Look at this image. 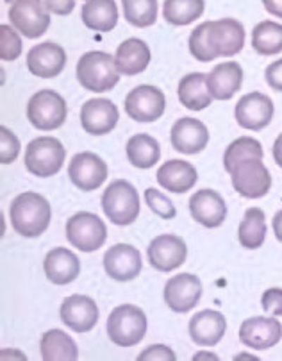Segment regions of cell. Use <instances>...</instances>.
Masks as SVG:
<instances>
[{"mask_svg": "<svg viewBox=\"0 0 282 361\" xmlns=\"http://www.w3.org/2000/svg\"><path fill=\"white\" fill-rule=\"evenodd\" d=\"M9 216L20 236L36 238L49 229L52 212L45 197L35 192H25L20 193L11 202Z\"/></svg>", "mask_w": 282, "mask_h": 361, "instance_id": "cell-1", "label": "cell"}, {"mask_svg": "<svg viewBox=\"0 0 282 361\" xmlns=\"http://www.w3.org/2000/svg\"><path fill=\"white\" fill-rule=\"evenodd\" d=\"M77 81L88 92L104 93L111 92L120 81V72L116 68L115 58L107 52H86L79 59L75 68Z\"/></svg>", "mask_w": 282, "mask_h": 361, "instance_id": "cell-2", "label": "cell"}, {"mask_svg": "<svg viewBox=\"0 0 282 361\" xmlns=\"http://www.w3.org/2000/svg\"><path fill=\"white\" fill-rule=\"evenodd\" d=\"M147 326L149 322L143 310L133 304H123L111 312L106 329L113 343L118 347H133L145 338Z\"/></svg>", "mask_w": 282, "mask_h": 361, "instance_id": "cell-3", "label": "cell"}, {"mask_svg": "<svg viewBox=\"0 0 282 361\" xmlns=\"http://www.w3.org/2000/svg\"><path fill=\"white\" fill-rule=\"evenodd\" d=\"M102 209L116 226H130L140 215V197L129 180H113L102 193Z\"/></svg>", "mask_w": 282, "mask_h": 361, "instance_id": "cell-4", "label": "cell"}, {"mask_svg": "<svg viewBox=\"0 0 282 361\" xmlns=\"http://www.w3.org/2000/svg\"><path fill=\"white\" fill-rule=\"evenodd\" d=\"M66 150L58 138L42 136L25 149V166L36 177H52L63 169Z\"/></svg>", "mask_w": 282, "mask_h": 361, "instance_id": "cell-5", "label": "cell"}, {"mask_svg": "<svg viewBox=\"0 0 282 361\" xmlns=\"http://www.w3.org/2000/svg\"><path fill=\"white\" fill-rule=\"evenodd\" d=\"M27 118L39 131H56L66 120V102L58 92L42 90L27 104Z\"/></svg>", "mask_w": 282, "mask_h": 361, "instance_id": "cell-6", "label": "cell"}, {"mask_svg": "<svg viewBox=\"0 0 282 361\" xmlns=\"http://www.w3.org/2000/svg\"><path fill=\"white\" fill-rule=\"evenodd\" d=\"M233 186L245 199H261L271 188V176L261 158H250L238 163L231 170Z\"/></svg>", "mask_w": 282, "mask_h": 361, "instance_id": "cell-7", "label": "cell"}, {"mask_svg": "<svg viewBox=\"0 0 282 361\" xmlns=\"http://www.w3.org/2000/svg\"><path fill=\"white\" fill-rule=\"evenodd\" d=\"M9 22L25 38H39L50 27L49 8L43 0H16L9 8Z\"/></svg>", "mask_w": 282, "mask_h": 361, "instance_id": "cell-8", "label": "cell"}, {"mask_svg": "<svg viewBox=\"0 0 282 361\" xmlns=\"http://www.w3.org/2000/svg\"><path fill=\"white\" fill-rule=\"evenodd\" d=\"M66 238L75 249L93 252L106 243V224L93 213L80 212L66 222Z\"/></svg>", "mask_w": 282, "mask_h": 361, "instance_id": "cell-9", "label": "cell"}, {"mask_svg": "<svg viewBox=\"0 0 282 361\" xmlns=\"http://www.w3.org/2000/svg\"><path fill=\"white\" fill-rule=\"evenodd\" d=\"M207 42L216 58H231L240 54L245 47V27L238 20L223 18L206 22Z\"/></svg>", "mask_w": 282, "mask_h": 361, "instance_id": "cell-10", "label": "cell"}, {"mask_svg": "<svg viewBox=\"0 0 282 361\" xmlns=\"http://www.w3.org/2000/svg\"><path fill=\"white\" fill-rule=\"evenodd\" d=\"M166 99L156 86H136L125 99V111L136 122H156L163 116Z\"/></svg>", "mask_w": 282, "mask_h": 361, "instance_id": "cell-11", "label": "cell"}, {"mask_svg": "<svg viewBox=\"0 0 282 361\" xmlns=\"http://www.w3.org/2000/svg\"><path fill=\"white\" fill-rule=\"evenodd\" d=\"M164 302L176 313L191 312L200 297H202V283L193 274H179L166 281L164 285Z\"/></svg>", "mask_w": 282, "mask_h": 361, "instance_id": "cell-12", "label": "cell"}, {"mask_svg": "<svg viewBox=\"0 0 282 361\" xmlns=\"http://www.w3.org/2000/svg\"><path fill=\"white\" fill-rule=\"evenodd\" d=\"M274 113V102H271L270 97L259 92H252L238 100L234 115H236L238 123L243 129L261 131V129L270 126Z\"/></svg>", "mask_w": 282, "mask_h": 361, "instance_id": "cell-13", "label": "cell"}, {"mask_svg": "<svg viewBox=\"0 0 282 361\" xmlns=\"http://www.w3.org/2000/svg\"><path fill=\"white\" fill-rule=\"evenodd\" d=\"M68 176L73 185L82 192L99 190L107 179V165L93 152H79L70 161Z\"/></svg>", "mask_w": 282, "mask_h": 361, "instance_id": "cell-14", "label": "cell"}, {"mask_svg": "<svg viewBox=\"0 0 282 361\" xmlns=\"http://www.w3.org/2000/svg\"><path fill=\"white\" fill-rule=\"evenodd\" d=\"M149 263L161 272H172L183 265L188 257V247L183 238L176 235H161L150 242L147 249Z\"/></svg>", "mask_w": 282, "mask_h": 361, "instance_id": "cell-15", "label": "cell"}, {"mask_svg": "<svg viewBox=\"0 0 282 361\" xmlns=\"http://www.w3.org/2000/svg\"><path fill=\"white\" fill-rule=\"evenodd\" d=\"M282 338V326L270 317H252L240 327V340L248 349L266 350L277 345Z\"/></svg>", "mask_w": 282, "mask_h": 361, "instance_id": "cell-16", "label": "cell"}, {"mask_svg": "<svg viewBox=\"0 0 282 361\" xmlns=\"http://www.w3.org/2000/svg\"><path fill=\"white\" fill-rule=\"evenodd\" d=\"M120 120L118 108L107 99H92L80 109V123L86 133L102 136L111 133Z\"/></svg>", "mask_w": 282, "mask_h": 361, "instance_id": "cell-17", "label": "cell"}, {"mask_svg": "<svg viewBox=\"0 0 282 361\" xmlns=\"http://www.w3.org/2000/svg\"><path fill=\"white\" fill-rule=\"evenodd\" d=\"M63 324L75 333H88L99 320V307L88 295H70L59 310Z\"/></svg>", "mask_w": 282, "mask_h": 361, "instance_id": "cell-18", "label": "cell"}, {"mask_svg": "<svg viewBox=\"0 0 282 361\" xmlns=\"http://www.w3.org/2000/svg\"><path fill=\"white\" fill-rule=\"evenodd\" d=\"M104 270L115 281H133L141 272V254L127 243H118L104 254Z\"/></svg>", "mask_w": 282, "mask_h": 361, "instance_id": "cell-19", "label": "cell"}, {"mask_svg": "<svg viewBox=\"0 0 282 361\" xmlns=\"http://www.w3.org/2000/svg\"><path fill=\"white\" fill-rule=\"evenodd\" d=\"M27 66L29 72L42 79L58 77L66 66V52L58 43H39L32 47L27 54Z\"/></svg>", "mask_w": 282, "mask_h": 361, "instance_id": "cell-20", "label": "cell"}, {"mask_svg": "<svg viewBox=\"0 0 282 361\" xmlns=\"http://www.w3.org/2000/svg\"><path fill=\"white\" fill-rule=\"evenodd\" d=\"M170 140H172L173 149L191 156V154H199L206 149L207 142H209V131L200 120L184 116L173 123Z\"/></svg>", "mask_w": 282, "mask_h": 361, "instance_id": "cell-21", "label": "cell"}, {"mask_svg": "<svg viewBox=\"0 0 282 361\" xmlns=\"http://www.w3.org/2000/svg\"><path fill=\"white\" fill-rule=\"evenodd\" d=\"M190 213L195 222L214 229V227L223 224L225 216H227V206H225V200L221 199L218 192H214V190H200V192L191 195Z\"/></svg>", "mask_w": 282, "mask_h": 361, "instance_id": "cell-22", "label": "cell"}, {"mask_svg": "<svg viewBox=\"0 0 282 361\" xmlns=\"http://www.w3.org/2000/svg\"><path fill=\"white\" fill-rule=\"evenodd\" d=\"M225 329H227V320L214 310H204L190 320L191 340L200 347L216 345L223 338Z\"/></svg>", "mask_w": 282, "mask_h": 361, "instance_id": "cell-23", "label": "cell"}, {"mask_svg": "<svg viewBox=\"0 0 282 361\" xmlns=\"http://www.w3.org/2000/svg\"><path fill=\"white\" fill-rule=\"evenodd\" d=\"M199 176L191 163L183 159H170L163 163L157 170V183L163 186L166 192L172 193H186L195 186Z\"/></svg>", "mask_w": 282, "mask_h": 361, "instance_id": "cell-24", "label": "cell"}, {"mask_svg": "<svg viewBox=\"0 0 282 361\" xmlns=\"http://www.w3.org/2000/svg\"><path fill=\"white\" fill-rule=\"evenodd\" d=\"M43 269H45L50 283H54V285H68L79 276L80 262L72 250L58 247V249H52L47 254Z\"/></svg>", "mask_w": 282, "mask_h": 361, "instance_id": "cell-25", "label": "cell"}, {"mask_svg": "<svg viewBox=\"0 0 282 361\" xmlns=\"http://www.w3.org/2000/svg\"><path fill=\"white\" fill-rule=\"evenodd\" d=\"M243 82V68L238 63H220L207 73V86L216 100L233 99Z\"/></svg>", "mask_w": 282, "mask_h": 361, "instance_id": "cell-26", "label": "cell"}, {"mask_svg": "<svg viewBox=\"0 0 282 361\" xmlns=\"http://www.w3.org/2000/svg\"><path fill=\"white\" fill-rule=\"evenodd\" d=\"M116 68L122 75H137L145 72L150 63V49L143 39L129 38L116 49Z\"/></svg>", "mask_w": 282, "mask_h": 361, "instance_id": "cell-27", "label": "cell"}, {"mask_svg": "<svg viewBox=\"0 0 282 361\" xmlns=\"http://www.w3.org/2000/svg\"><path fill=\"white\" fill-rule=\"evenodd\" d=\"M177 95L180 104L191 111H202L213 102V95L207 86V75L200 72L188 73L186 77H183L177 88Z\"/></svg>", "mask_w": 282, "mask_h": 361, "instance_id": "cell-28", "label": "cell"}, {"mask_svg": "<svg viewBox=\"0 0 282 361\" xmlns=\"http://www.w3.org/2000/svg\"><path fill=\"white\" fill-rule=\"evenodd\" d=\"M84 25L97 32H109L118 23V8L115 0H88L82 6Z\"/></svg>", "mask_w": 282, "mask_h": 361, "instance_id": "cell-29", "label": "cell"}, {"mask_svg": "<svg viewBox=\"0 0 282 361\" xmlns=\"http://www.w3.org/2000/svg\"><path fill=\"white\" fill-rule=\"evenodd\" d=\"M42 357L45 361H73L79 357V350L72 336L59 329H50L42 338Z\"/></svg>", "mask_w": 282, "mask_h": 361, "instance_id": "cell-30", "label": "cell"}, {"mask_svg": "<svg viewBox=\"0 0 282 361\" xmlns=\"http://www.w3.org/2000/svg\"><path fill=\"white\" fill-rule=\"evenodd\" d=\"M127 158L136 169H152L161 158V147L149 135H134L127 142Z\"/></svg>", "mask_w": 282, "mask_h": 361, "instance_id": "cell-31", "label": "cell"}, {"mask_svg": "<svg viewBox=\"0 0 282 361\" xmlns=\"http://www.w3.org/2000/svg\"><path fill=\"white\" fill-rule=\"evenodd\" d=\"M240 243L245 249H259L266 238V222H264V213L259 208H250L245 212L243 220L238 229Z\"/></svg>", "mask_w": 282, "mask_h": 361, "instance_id": "cell-32", "label": "cell"}, {"mask_svg": "<svg viewBox=\"0 0 282 361\" xmlns=\"http://www.w3.org/2000/svg\"><path fill=\"white\" fill-rule=\"evenodd\" d=\"M252 47L257 54L274 56L282 52V25L271 20L257 23L252 31Z\"/></svg>", "mask_w": 282, "mask_h": 361, "instance_id": "cell-33", "label": "cell"}, {"mask_svg": "<svg viewBox=\"0 0 282 361\" xmlns=\"http://www.w3.org/2000/svg\"><path fill=\"white\" fill-rule=\"evenodd\" d=\"M204 0H164L163 16L172 25H190L204 15Z\"/></svg>", "mask_w": 282, "mask_h": 361, "instance_id": "cell-34", "label": "cell"}, {"mask_svg": "<svg viewBox=\"0 0 282 361\" xmlns=\"http://www.w3.org/2000/svg\"><path fill=\"white\" fill-rule=\"evenodd\" d=\"M264 152H263V147L257 140L250 138V136H243V138H238L227 147L223 154V166L227 172L234 169L238 163L245 161V159H250V158H261L263 159Z\"/></svg>", "mask_w": 282, "mask_h": 361, "instance_id": "cell-35", "label": "cell"}, {"mask_svg": "<svg viewBox=\"0 0 282 361\" xmlns=\"http://www.w3.org/2000/svg\"><path fill=\"white\" fill-rule=\"evenodd\" d=\"M125 20L134 27H149L157 18V0H122Z\"/></svg>", "mask_w": 282, "mask_h": 361, "instance_id": "cell-36", "label": "cell"}, {"mask_svg": "<svg viewBox=\"0 0 282 361\" xmlns=\"http://www.w3.org/2000/svg\"><path fill=\"white\" fill-rule=\"evenodd\" d=\"M188 45H190L191 56H193L197 61L209 63V61H213V59H216V56H214L213 50H211L209 42H207V25H206V22L200 23V25H197V27L193 29V32H191Z\"/></svg>", "mask_w": 282, "mask_h": 361, "instance_id": "cell-37", "label": "cell"}, {"mask_svg": "<svg viewBox=\"0 0 282 361\" xmlns=\"http://www.w3.org/2000/svg\"><path fill=\"white\" fill-rule=\"evenodd\" d=\"M22 54V39L15 29L2 23L0 25V59L4 63L15 61Z\"/></svg>", "mask_w": 282, "mask_h": 361, "instance_id": "cell-38", "label": "cell"}, {"mask_svg": "<svg viewBox=\"0 0 282 361\" xmlns=\"http://www.w3.org/2000/svg\"><path fill=\"white\" fill-rule=\"evenodd\" d=\"M145 200H147V204H149V208L152 209L157 216H161L163 220L176 219V215H177L176 206H173L172 200L168 199L166 195H163L159 190H156V188L147 190Z\"/></svg>", "mask_w": 282, "mask_h": 361, "instance_id": "cell-39", "label": "cell"}, {"mask_svg": "<svg viewBox=\"0 0 282 361\" xmlns=\"http://www.w3.org/2000/svg\"><path fill=\"white\" fill-rule=\"evenodd\" d=\"M20 154V140L4 126L0 127V161L4 165L15 161Z\"/></svg>", "mask_w": 282, "mask_h": 361, "instance_id": "cell-40", "label": "cell"}, {"mask_svg": "<svg viewBox=\"0 0 282 361\" xmlns=\"http://www.w3.org/2000/svg\"><path fill=\"white\" fill-rule=\"evenodd\" d=\"M263 310L274 317L282 315V288H270L263 293Z\"/></svg>", "mask_w": 282, "mask_h": 361, "instance_id": "cell-41", "label": "cell"}, {"mask_svg": "<svg viewBox=\"0 0 282 361\" xmlns=\"http://www.w3.org/2000/svg\"><path fill=\"white\" fill-rule=\"evenodd\" d=\"M176 353H173L170 347L166 345H150L147 347L143 353L137 356V360L143 361V360H149V361H176Z\"/></svg>", "mask_w": 282, "mask_h": 361, "instance_id": "cell-42", "label": "cell"}, {"mask_svg": "<svg viewBox=\"0 0 282 361\" xmlns=\"http://www.w3.org/2000/svg\"><path fill=\"white\" fill-rule=\"evenodd\" d=\"M264 77H266V82L271 90H275V92H282V59L268 65L266 72H264Z\"/></svg>", "mask_w": 282, "mask_h": 361, "instance_id": "cell-43", "label": "cell"}, {"mask_svg": "<svg viewBox=\"0 0 282 361\" xmlns=\"http://www.w3.org/2000/svg\"><path fill=\"white\" fill-rule=\"evenodd\" d=\"M45 4L49 11L54 13V15L66 16L75 8V0H45Z\"/></svg>", "mask_w": 282, "mask_h": 361, "instance_id": "cell-44", "label": "cell"}, {"mask_svg": "<svg viewBox=\"0 0 282 361\" xmlns=\"http://www.w3.org/2000/svg\"><path fill=\"white\" fill-rule=\"evenodd\" d=\"M263 6L270 15L282 20V0H263Z\"/></svg>", "mask_w": 282, "mask_h": 361, "instance_id": "cell-45", "label": "cell"}, {"mask_svg": "<svg viewBox=\"0 0 282 361\" xmlns=\"http://www.w3.org/2000/svg\"><path fill=\"white\" fill-rule=\"evenodd\" d=\"M274 159L275 163L282 169V135H278L274 143Z\"/></svg>", "mask_w": 282, "mask_h": 361, "instance_id": "cell-46", "label": "cell"}, {"mask_svg": "<svg viewBox=\"0 0 282 361\" xmlns=\"http://www.w3.org/2000/svg\"><path fill=\"white\" fill-rule=\"evenodd\" d=\"M274 233L275 238L282 243V209L278 213H275L274 216Z\"/></svg>", "mask_w": 282, "mask_h": 361, "instance_id": "cell-47", "label": "cell"}, {"mask_svg": "<svg viewBox=\"0 0 282 361\" xmlns=\"http://www.w3.org/2000/svg\"><path fill=\"white\" fill-rule=\"evenodd\" d=\"M197 360H199V357H211V360H216V356H213V354H197Z\"/></svg>", "mask_w": 282, "mask_h": 361, "instance_id": "cell-48", "label": "cell"}, {"mask_svg": "<svg viewBox=\"0 0 282 361\" xmlns=\"http://www.w3.org/2000/svg\"><path fill=\"white\" fill-rule=\"evenodd\" d=\"M4 2H8V4H13V2H16V0H4Z\"/></svg>", "mask_w": 282, "mask_h": 361, "instance_id": "cell-49", "label": "cell"}]
</instances>
